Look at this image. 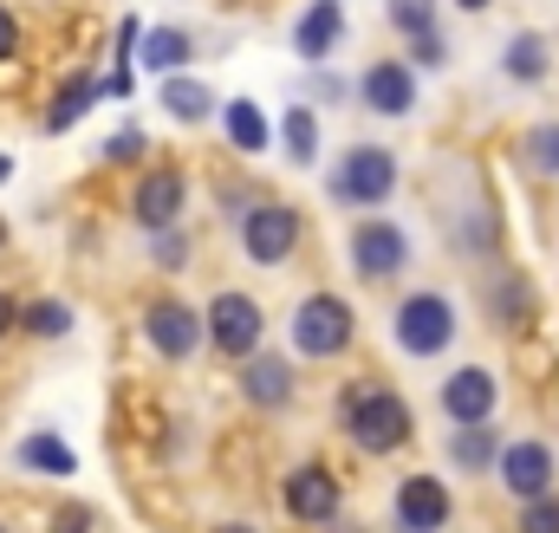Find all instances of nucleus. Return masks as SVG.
<instances>
[{"instance_id": "nucleus-37", "label": "nucleus", "mask_w": 559, "mask_h": 533, "mask_svg": "<svg viewBox=\"0 0 559 533\" xmlns=\"http://www.w3.org/2000/svg\"><path fill=\"white\" fill-rule=\"evenodd\" d=\"M7 176H13V163H7V156H0V182H7Z\"/></svg>"}, {"instance_id": "nucleus-33", "label": "nucleus", "mask_w": 559, "mask_h": 533, "mask_svg": "<svg viewBox=\"0 0 559 533\" xmlns=\"http://www.w3.org/2000/svg\"><path fill=\"white\" fill-rule=\"evenodd\" d=\"M13 52H20V20L0 7V59H13Z\"/></svg>"}, {"instance_id": "nucleus-19", "label": "nucleus", "mask_w": 559, "mask_h": 533, "mask_svg": "<svg viewBox=\"0 0 559 533\" xmlns=\"http://www.w3.org/2000/svg\"><path fill=\"white\" fill-rule=\"evenodd\" d=\"M449 455H455V469L481 475V469L501 455V442H495V429H488V423H462V429L449 436Z\"/></svg>"}, {"instance_id": "nucleus-28", "label": "nucleus", "mask_w": 559, "mask_h": 533, "mask_svg": "<svg viewBox=\"0 0 559 533\" xmlns=\"http://www.w3.org/2000/svg\"><path fill=\"white\" fill-rule=\"evenodd\" d=\"M442 59H449V46H442V33H423V39H411V59H404V66H411V72H436Z\"/></svg>"}, {"instance_id": "nucleus-18", "label": "nucleus", "mask_w": 559, "mask_h": 533, "mask_svg": "<svg viewBox=\"0 0 559 533\" xmlns=\"http://www.w3.org/2000/svg\"><path fill=\"white\" fill-rule=\"evenodd\" d=\"M163 111L182 118V125H202V118H215V92L202 79H189V72H169L163 79Z\"/></svg>"}, {"instance_id": "nucleus-27", "label": "nucleus", "mask_w": 559, "mask_h": 533, "mask_svg": "<svg viewBox=\"0 0 559 533\" xmlns=\"http://www.w3.org/2000/svg\"><path fill=\"white\" fill-rule=\"evenodd\" d=\"M521 156H527V169L559 176V125H534V131L521 137Z\"/></svg>"}, {"instance_id": "nucleus-39", "label": "nucleus", "mask_w": 559, "mask_h": 533, "mask_svg": "<svg viewBox=\"0 0 559 533\" xmlns=\"http://www.w3.org/2000/svg\"><path fill=\"white\" fill-rule=\"evenodd\" d=\"M0 533H7V528H0Z\"/></svg>"}, {"instance_id": "nucleus-32", "label": "nucleus", "mask_w": 559, "mask_h": 533, "mask_svg": "<svg viewBox=\"0 0 559 533\" xmlns=\"http://www.w3.org/2000/svg\"><path fill=\"white\" fill-rule=\"evenodd\" d=\"M156 261H163V266H182V261H189V241L163 228V235H156Z\"/></svg>"}, {"instance_id": "nucleus-4", "label": "nucleus", "mask_w": 559, "mask_h": 533, "mask_svg": "<svg viewBox=\"0 0 559 533\" xmlns=\"http://www.w3.org/2000/svg\"><path fill=\"white\" fill-rule=\"evenodd\" d=\"M352 345V306L338 293H306L293 312V352L299 358H338Z\"/></svg>"}, {"instance_id": "nucleus-11", "label": "nucleus", "mask_w": 559, "mask_h": 533, "mask_svg": "<svg viewBox=\"0 0 559 533\" xmlns=\"http://www.w3.org/2000/svg\"><path fill=\"white\" fill-rule=\"evenodd\" d=\"M182 176L176 169H150L138 182V196H131V215H138L143 235H163V228H176V215H182Z\"/></svg>"}, {"instance_id": "nucleus-5", "label": "nucleus", "mask_w": 559, "mask_h": 533, "mask_svg": "<svg viewBox=\"0 0 559 533\" xmlns=\"http://www.w3.org/2000/svg\"><path fill=\"white\" fill-rule=\"evenodd\" d=\"M391 332H397V345H404L411 358H436V352H449V339H455V306H449L442 293H411V299L397 306Z\"/></svg>"}, {"instance_id": "nucleus-21", "label": "nucleus", "mask_w": 559, "mask_h": 533, "mask_svg": "<svg viewBox=\"0 0 559 533\" xmlns=\"http://www.w3.org/2000/svg\"><path fill=\"white\" fill-rule=\"evenodd\" d=\"M228 143L248 150V156H261V150L274 143V131H267V118H261L254 98H228Z\"/></svg>"}, {"instance_id": "nucleus-17", "label": "nucleus", "mask_w": 559, "mask_h": 533, "mask_svg": "<svg viewBox=\"0 0 559 533\" xmlns=\"http://www.w3.org/2000/svg\"><path fill=\"white\" fill-rule=\"evenodd\" d=\"M547 66H554V46H547L540 33H514V39H508V52H501V72H508L514 85H540V79H547Z\"/></svg>"}, {"instance_id": "nucleus-23", "label": "nucleus", "mask_w": 559, "mask_h": 533, "mask_svg": "<svg viewBox=\"0 0 559 533\" xmlns=\"http://www.w3.org/2000/svg\"><path fill=\"white\" fill-rule=\"evenodd\" d=\"M280 131H286V156H293L299 169H306V163L319 156V118H312L306 105H293V111L280 118Z\"/></svg>"}, {"instance_id": "nucleus-3", "label": "nucleus", "mask_w": 559, "mask_h": 533, "mask_svg": "<svg viewBox=\"0 0 559 533\" xmlns=\"http://www.w3.org/2000/svg\"><path fill=\"white\" fill-rule=\"evenodd\" d=\"M261 332H267V319L248 293H215L209 312H202V345H215L222 358H254Z\"/></svg>"}, {"instance_id": "nucleus-7", "label": "nucleus", "mask_w": 559, "mask_h": 533, "mask_svg": "<svg viewBox=\"0 0 559 533\" xmlns=\"http://www.w3.org/2000/svg\"><path fill=\"white\" fill-rule=\"evenodd\" d=\"M404 261H411V241H404L397 222H378V215H371V222L352 228V266H358L365 280H397Z\"/></svg>"}, {"instance_id": "nucleus-6", "label": "nucleus", "mask_w": 559, "mask_h": 533, "mask_svg": "<svg viewBox=\"0 0 559 533\" xmlns=\"http://www.w3.org/2000/svg\"><path fill=\"white\" fill-rule=\"evenodd\" d=\"M241 248H248L254 266H280L299 248V209H286V202H254V209L241 215Z\"/></svg>"}, {"instance_id": "nucleus-24", "label": "nucleus", "mask_w": 559, "mask_h": 533, "mask_svg": "<svg viewBox=\"0 0 559 533\" xmlns=\"http://www.w3.org/2000/svg\"><path fill=\"white\" fill-rule=\"evenodd\" d=\"M33 339H66L72 332V306H59V299H33V306H20L13 312Z\"/></svg>"}, {"instance_id": "nucleus-1", "label": "nucleus", "mask_w": 559, "mask_h": 533, "mask_svg": "<svg viewBox=\"0 0 559 533\" xmlns=\"http://www.w3.org/2000/svg\"><path fill=\"white\" fill-rule=\"evenodd\" d=\"M345 429H352L358 449L391 455V449L411 442V403L397 398V391H384V384L358 378V384H345Z\"/></svg>"}, {"instance_id": "nucleus-20", "label": "nucleus", "mask_w": 559, "mask_h": 533, "mask_svg": "<svg viewBox=\"0 0 559 533\" xmlns=\"http://www.w3.org/2000/svg\"><path fill=\"white\" fill-rule=\"evenodd\" d=\"M20 469H33V475H72V469H79V455H72L52 429H39V436H26V442H20Z\"/></svg>"}, {"instance_id": "nucleus-15", "label": "nucleus", "mask_w": 559, "mask_h": 533, "mask_svg": "<svg viewBox=\"0 0 559 533\" xmlns=\"http://www.w3.org/2000/svg\"><path fill=\"white\" fill-rule=\"evenodd\" d=\"M286 508H293L299 521H332V514H338V482H332L325 469H293V475H286Z\"/></svg>"}, {"instance_id": "nucleus-9", "label": "nucleus", "mask_w": 559, "mask_h": 533, "mask_svg": "<svg viewBox=\"0 0 559 533\" xmlns=\"http://www.w3.org/2000/svg\"><path fill=\"white\" fill-rule=\"evenodd\" d=\"M495 462H501L508 495H521V501H540V495L554 488V449H547V442H534V436H527V442H508Z\"/></svg>"}, {"instance_id": "nucleus-2", "label": "nucleus", "mask_w": 559, "mask_h": 533, "mask_svg": "<svg viewBox=\"0 0 559 533\" xmlns=\"http://www.w3.org/2000/svg\"><path fill=\"white\" fill-rule=\"evenodd\" d=\"M332 196L338 202H352V209H378L391 189H397V156L384 150V143H352L338 163H332Z\"/></svg>"}, {"instance_id": "nucleus-25", "label": "nucleus", "mask_w": 559, "mask_h": 533, "mask_svg": "<svg viewBox=\"0 0 559 533\" xmlns=\"http://www.w3.org/2000/svg\"><path fill=\"white\" fill-rule=\"evenodd\" d=\"M92 98H98V85H92V79H72V85L52 98V111H46V131H72V125L85 118V105H92Z\"/></svg>"}, {"instance_id": "nucleus-29", "label": "nucleus", "mask_w": 559, "mask_h": 533, "mask_svg": "<svg viewBox=\"0 0 559 533\" xmlns=\"http://www.w3.org/2000/svg\"><path fill=\"white\" fill-rule=\"evenodd\" d=\"M521 533H559V501H554V495L527 501V514H521Z\"/></svg>"}, {"instance_id": "nucleus-38", "label": "nucleus", "mask_w": 559, "mask_h": 533, "mask_svg": "<svg viewBox=\"0 0 559 533\" xmlns=\"http://www.w3.org/2000/svg\"><path fill=\"white\" fill-rule=\"evenodd\" d=\"M215 533H254V528H215Z\"/></svg>"}, {"instance_id": "nucleus-36", "label": "nucleus", "mask_w": 559, "mask_h": 533, "mask_svg": "<svg viewBox=\"0 0 559 533\" xmlns=\"http://www.w3.org/2000/svg\"><path fill=\"white\" fill-rule=\"evenodd\" d=\"M455 7H462V13H481V7H488V0H455Z\"/></svg>"}, {"instance_id": "nucleus-34", "label": "nucleus", "mask_w": 559, "mask_h": 533, "mask_svg": "<svg viewBox=\"0 0 559 533\" xmlns=\"http://www.w3.org/2000/svg\"><path fill=\"white\" fill-rule=\"evenodd\" d=\"M52 533H92V514H85V508H66V514L52 521Z\"/></svg>"}, {"instance_id": "nucleus-10", "label": "nucleus", "mask_w": 559, "mask_h": 533, "mask_svg": "<svg viewBox=\"0 0 559 533\" xmlns=\"http://www.w3.org/2000/svg\"><path fill=\"white\" fill-rule=\"evenodd\" d=\"M143 332H150V345H156L163 358H189V352L202 345V312H189L182 299H156V306L143 312Z\"/></svg>"}, {"instance_id": "nucleus-22", "label": "nucleus", "mask_w": 559, "mask_h": 533, "mask_svg": "<svg viewBox=\"0 0 559 533\" xmlns=\"http://www.w3.org/2000/svg\"><path fill=\"white\" fill-rule=\"evenodd\" d=\"M189 66V33H176V26H156L150 39H143V72H182Z\"/></svg>"}, {"instance_id": "nucleus-26", "label": "nucleus", "mask_w": 559, "mask_h": 533, "mask_svg": "<svg viewBox=\"0 0 559 533\" xmlns=\"http://www.w3.org/2000/svg\"><path fill=\"white\" fill-rule=\"evenodd\" d=\"M384 20L404 39H423V33H436V0H384Z\"/></svg>"}, {"instance_id": "nucleus-16", "label": "nucleus", "mask_w": 559, "mask_h": 533, "mask_svg": "<svg viewBox=\"0 0 559 533\" xmlns=\"http://www.w3.org/2000/svg\"><path fill=\"white\" fill-rule=\"evenodd\" d=\"M248 371H241V398L261 403V410H274V403L293 398V365L280 358V352H254V358H241Z\"/></svg>"}, {"instance_id": "nucleus-30", "label": "nucleus", "mask_w": 559, "mask_h": 533, "mask_svg": "<svg viewBox=\"0 0 559 533\" xmlns=\"http://www.w3.org/2000/svg\"><path fill=\"white\" fill-rule=\"evenodd\" d=\"M143 150H150V143H143V131H118L111 143H105V156H111V163H138Z\"/></svg>"}, {"instance_id": "nucleus-12", "label": "nucleus", "mask_w": 559, "mask_h": 533, "mask_svg": "<svg viewBox=\"0 0 559 533\" xmlns=\"http://www.w3.org/2000/svg\"><path fill=\"white\" fill-rule=\"evenodd\" d=\"M495 398H501V384L481 371V365H468V371H455L449 384H442V416L462 429V423H488L495 416Z\"/></svg>"}, {"instance_id": "nucleus-13", "label": "nucleus", "mask_w": 559, "mask_h": 533, "mask_svg": "<svg viewBox=\"0 0 559 533\" xmlns=\"http://www.w3.org/2000/svg\"><path fill=\"white\" fill-rule=\"evenodd\" d=\"M397 528L404 533H442L449 528V488L436 475H411L397 488Z\"/></svg>"}, {"instance_id": "nucleus-14", "label": "nucleus", "mask_w": 559, "mask_h": 533, "mask_svg": "<svg viewBox=\"0 0 559 533\" xmlns=\"http://www.w3.org/2000/svg\"><path fill=\"white\" fill-rule=\"evenodd\" d=\"M345 39V0H312L306 13H299V26H293V52L299 59H332V46Z\"/></svg>"}, {"instance_id": "nucleus-35", "label": "nucleus", "mask_w": 559, "mask_h": 533, "mask_svg": "<svg viewBox=\"0 0 559 533\" xmlns=\"http://www.w3.org/2000/svg\"><path fill=\"white\" fill-rule=\"evenodd\" d=\"M13 312H20V306H13V299H7V293H0V339H7V332H13Z\"/></svg>"}, {"instance_id": "nucleus-31", "label": "nucleus", "mask_w": 559, "mask_h": 533, "mask_svg": "<svg viewBox=\"0 0 559 533\" xmlns=\"http://www.w3.org/2000/svg\"><path fill=\"white\" fill-rule=\"evenodd\" d=\"M521 312H527V286L521 280H501V319L521 325Z\"/></svg>"}, {"instance_id": "nucleus-8", "label": "nucleus", "mask_w": 559, "mask_h": 533, "mask_svg": "<svg viewBox=\"0 0 559 533\" xmlns=\"http://www.w3.org/2000/svg\"><path fill=\"white\" fill-rule=\"evenodd\" d=\"M358 98H365L378 118H411V111H417V72H411L404 59H378V66H365Z\"/></svg>"}]
</instances>
